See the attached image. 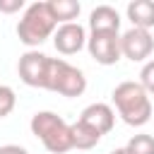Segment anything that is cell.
I'll list each match as a JSON object with an SVG mask.
<instances>
[{
    "instance_id": "obj_1",
    "label": "cell",
    "mask_w": 154,
    "mask_h": 154,
    "mask_svg": "<svg viewBox=\"0 0 154 154\" xmlns=\"http://www.w3.org/2000/svg\"><path fill=\"white\" fill-rule=\"evenodd\" d=\"M111 99H113V106H116L118 116L123 118V123H128L132 128H142V125L149 123V118H152V99L142 89L140 82H130V79L120 82L113 89Z\"/></svg>"
},
{
    "instance_id": "obj_2",
    "label": "cell",
    "mask_w": 154,
    "mask_h": 154,
    "mask_svg": "<svg viewBox=\"0 0 154 154\" xmlns=\"http://www.w3.org/2000/svg\"><path fill=\"white\" fill-rule=\"evenodd\" d=\"M55 29H58V22L51 14L48 0L46 2H31L29 7H24L22 19L17 22V36L24 46H29V51H36L46 38L53 36Z\"/></svg>"
},
{
    "instance_id": "obj_3",
    "label": "cell",
    "mask_w": 154,
    "mask_h": 154,
    "mask_svg": "<svg viewBox=\"0 0 154 154\" xmlns=\"http://www.w3.org/2000/svg\"><path fill=\"white\" fill-rule=\"evenodd\" d=\"M31 135L41 140V144L51 154H65L72 149V137H70V123L63 120L53 111H36L31 116Z\"/></svg>"
},
{
    "instance_id": "obj_4",
    "label": "cell",
    "mask_w": 154,
    "mask_h": 154,
    "mask_svg": "<svg viewBox=\"0 0 154 154\" xmlns=\"http://www.w3.org/2000/svg\"><path fill=\"white\" fill-rule=\"evenodd\" d=\"M46 89H48V91H55V94H60V96L75 99V96H82V94H84V89H87V77H84V72H82L79 67L70 65L67 60H63V58H51Z\"/></svg>"
},
{
    "instance_id": "obj_5",
    "label": "cell",
    "mask_w": 154,
    "mask_h": 154,
    "mask_svg": "<svg viewBox=\"0 0 154 154\" xmlns=\"http://www.w3.org/2000/svg\"><path fill=\"white\" fill-rule=\"evenodd\" d=\"M48 65L51 58L41 51H26L19 55L17 63V72L19 79L26 87H36V89H46V79H48Z\"/></svg>"
},
{
    "instance_id": "obj_6",
    "label": "cell",
    "mask_w": 154,
    "mask_h": 154,
    "mask_svg": "<svg viewBox=\"0 0 154 154\" xmlns=\"http://www.w3.org/2000/svg\"><path fill=\"white\" fill-rule=\"evenodd\" d=\"M154 51V36L147 29L130 26L125 34H120V55L132 63H144Z\"/></svg>"
},
{
    "instance_id": "obj_7",
    "label": "cell",
    "mask_w": 154,
    "mask_h": 154,
    "mask_svg": "<svg viewBox=\"0 0 154 154\" xmlns=\"http://www.w3.org/2000/svg\"><path fill=\"white\" fill-rule=\"evenodd\" d=\"M87 51L99 65H116L120 55V34L101 31V34H89L87 36Z\"/></svg>"
},
{
    "instance_id": "obj_8",
    "label": "cell",
    "mask_w": 154,
    "mask_h": 154,
    "mask_svg": "<svg viewBox=\"0 0 154 154\" xmlns=\"http://www.w3.org/2000/svg\"><path fill=\"white\" fill-rule=\"evenodd\" d=\"M53 46L58 53L63 55H75L87 46V31L82 24L70 22V24H60L53 31Z\"/></svg>"
},
{
    "instance_id": "obj_9",
    "label": "cell",
    "mask_w": 154,
    "mask_h": 154,
    "mask_svg": "<svg viewBox=\"0 0 154 154\" xmlns=\"http://www.w3.org/2000/svg\"><path fill=\"white\" fill-rule=\"evenodd\" d=\"M77 120L87 123L89 128H94V130L103 137V135H106V132H111V130H113V125H116V111H113L108 103L96 101V103H89V106L79 113V118H77Z\"/></svg>"
},
{
    "instance_id": "obj_10",
    "label": "cell",
    "mask_w": 154,
    "mask_h": 154,
    "mask_svg": "<svg viewBox=\"0 0 154 154\" xmlns=\"http://www.w3.org/2000/svg\"><path fill=\"white\" fill-rule=\"evenodd\" d=\"M89 29L91 34H101V31H111L118 34L120 31V14L116 7L111 5H99L89 12Z\"/></svg>"
},
{
    "instance_id": "obj_11",
    "label": "cell",
    "mask_w": 154,
    "mask_h": 154,
    "mask_svg": "<svg viewBox=\"0 0 154 154\" xmlns=\"http://www.w3.org/2000/svg\"><path fill=\"white\" fill-rule=\"evenodd\" d=\"M128 19L135 29H152L154 26V0H132L128 5Z\"/></svg>"
},
{
    "instance_id": "obj_12",
    "label": "cell",
    "mask_w": 154,
    "mask_h": 154,
    "mask_svg": "<svg viewBox=\"0 0 154 154\" xmlns=\"http://www.w3.org/2000/svg\"><path fill=\"white\" fill-rule=\"evenodd\" d=\"M70 137H72V149H94L101 142V135L82 120L70 123Z\"/></svg>"
},
{
    "instance_id": "obj_13",
    "label": "cell",
    "mask_w": 154,
    "mask_h": 154,
    "mask_svg": "<svg viewBox=\"0 0 154 154\" xmlns=\"http://www.w3.org/2000/svg\"><path fill=\"white\" fill-rule=\"evenodd\" d=\"M48 7H51L53 19L58 22V26L75 22L79 17V10H82V5L77 0H48Z\"/></svg>"
},
{
    "instance_id": "obj_14",
    "label": "cell",
    "mask_w": 154,
    "mask_h": 154,
    "mask_svg": "<svg viewBox=\"0 0 154 154\" xmlns=\"http://www.w3.org/2000/svg\"><path fill=\"white\" fill-rule=\"evenodd\" d=\"M128 154H154V137L147 135V132H140V135H132L125 144Z\"/></svg>"
},
{
    "instance_id": "obj_15",
    "label": "cell",
    "mask_w": 154,
    "mask_h": 154,
    "mask_svg": "<svg viewBox=\"0 0 154 154\" xmlns=\"http://www.w3.org/2000/svg\"><path fill=\"white\" fill-rule=\"evenodd\" d=\"M14 103H17L14 89L7 87V84H0V118L10 116V113L14 111Z\"/></svg>"
},
{
    "instance_id": "obj_16",
    "label": "cell",
    "mask_w": 154,
    "mask_h": 154,
    "mask_svg": "<svg viewBox=\"0 0 154 154\" xmlns=\"http://www.w3.org/2000/svg\"><path fill=\"white\" fill-rule=\"evenodd\" d=\"M140 84H142V89L147 94H154V58L142 65V70H140Z\"/></svg>"
},
{
    "instance_id": "obj_17",
    "label": "cell",
    "mask_w": 154,
    "mask_h": 154,
    "mask_svg": "<svg viewBox=\"0 0 154 154\" xmlns=\"http://www.w3.org/2000/svg\"><path fill=\"white\" fill-rule=\"evenodd\" d=\"M19 10H24V0H0V12L12 14V12H19Z\"/></svg>"
},
{
    "instance_id": "obj_18",
    "label": "cell",
    "mask_w": 154,
    "mask_h": 154,
    "mask_svg": "<svg viewBox=\"0 0 154 154\" xmlns=\"http://www.w3.org/2000/svg\"><path fill=\"white\" fill-rule=\"evenodd\" d=\"M0 154H29L24 147H19V144H2L0 147Z\"/></svg>"
},
{
    "instance_id": "obj_19",
    "label": "cell",
    "mask_w": 154,
    "mask_h": 154,
    "mask_svg": "<svg viewBox=\"0 0 154 154\" xmlns=\"http://www.w3.org/2000/svg\"><path fill=\"white\" fill-rule=\"evenodd\" d=\"M111 154H128V149H125V147H118V149H113Z\"/></svg>"
}]
</instances>
